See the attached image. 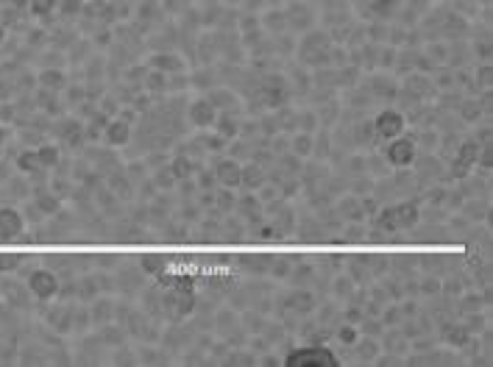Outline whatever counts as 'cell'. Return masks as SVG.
Segmentation results:
<instances>
[{
	"instance_id": "obj_1",
	"label": "cell",
	"mask_w": 493,
	"mask_h": 367,
	"mask_svg": "<svg viewBox=\"0 0 493 367\" xmlns=\"http://www.w3.org/2000/svg\"><path fill=\"white\" fill-rule=\"evenodd\" d=\"M332 34L323 31V28H310L304 31L299 48H296V56L301 61V67H329V56H332Z\"/></svg>"
},
{
	"instance_id": "obj_2",
	"label": "cell",
	"mask_w": 493,
	"mask_h": 367,
	"mask_svg": "<svg viewBox=\"0 0 493 367\" xmlns=\"http://www.w3.org/2000/svg\"><path fill=\"white\" fill-rule=\"evenodd\" d=\"M285 367H337L340 364V356L323 345V342H307L301 348H290L281 359Z\"/></svg>"
},
{
	"instance_id": "obj_3",
	"label": "cell",
	"mask_w": 493,
	"mask_h": 367,
	"mask_svg": "<svg viewBox=\"0 0 493 367\" xmlns=\"http://www.w3.org/2000/svg\"><path fill=\"white\" fill-rule=\"evenodd\" d=\"M418 217H421L418 203L404 200V203H396V206L382 209V214L376 217V229H382L385 234H401V231L418 226Z\"/></svg>"
},
{
	"instance_id": "obj_4",
	"label": "cell",
	"mask_w": 493,
	"mask_h": 367,
	"mask_svg": "<svg viewBox=\"0 0 493 367\" xmlns=\"http://www.w3.org/2000/svg\"><path fill=\"white\" fill-rule=\"evenodd\" d=\"M290 84L281 72H268V76L259 78V98L265 109H285L290 101Z\"/></svg>"
},
{
	"instance_id": "obj_5",
	"label": "cell",
	"mask_w": 493,
	"mask_h": 367,
	"mask_svg": "<svg viewBox=\"0 0 493 367\" xmlns=\"http://www.w3.org/2000/svg\"><path fill=\"white\" fill-rule=\"evenodd\" d=\"M281 12H285V20H288V31H310L315 28L318 23V9L310 0H288V3H281Z\"/></svg>"
},
{
	"instance_id": "obj_6",
	"label": "cell",
	"mask_w": 493,
	"mask_h": 367,
	"mask_svg": "<svg viewBox=\"0 0 493 367\" xmlns=\"http://www.w3.org/2000/svg\"><path fill=\"white\" fill-rule=\"evenodd\" d=\"M382 156H385V162H388L390 167L401 170V167H410V165H415L418 148H415V142H412V136H410V134H401V136H396V139L385 142V151H382Z\"/></svg>"
},
{
	"instance_id": "obj_7",
	"label": "cell",
	"mask_w": 493,
	"mask_h": 367,
	"mask_svg": "<svg viewBox=\"0 0 493 367\" xmlns=\"http://www.w3.org/2000/svg\"><path fill=\"white\" fill-rule=\"evenodd\" d=\"M371 125H374L376 142H390V139H396V136L404 134V128H407V114H404L401 109H382V112L371 120Z\"/></svg>"
},
{
	"instance_id": "obj_8",
	"label": "cell",
	"mask_w": 493,
	"mask_h": 367,
	"mask_svg": "<svg viewBox=\"0 0 493 367\" xmlns=\"http://www.w3.org/2000/svg\"><path fill=\"white\" fill-rule=\"evenodd\" d=\"M114 281H117V292L125 295V298H134V295H139V292L145 289V273H143L139 264L137 267L134 264H117Z\"/></svg>"
},
{
	"instance_id": "obj_9",
	"label": "cell",
	"mask_w": 493,
	"mask_h": 367,
	"mask_svg": "<svg viewBox=\"0 0 493 367\" xmlns=\"http://www.w3.org/2000/svg\"><path fill=\"white\" fill-rule=\"evenodd\" d=\"M28 292L37 298V301H50V298H56L59 295V278H56V273L53 270H34L31 275H28Z\"/></svg>"
},
{
	"instance_id": "obj_10",
	"label": "cell",
	"mask_w": 493,
	"mask_h": 367,
	"mask_svg": "<svg viewBox=\"0 0 493 367\" xmlns=\"http://www.w3.org/2000/svg\"><path fill=\"white\" fill-rule=\"evenodd\" d=\"M187 120H190L192 128L209 131V128L215 125V120H218V109L206 101V95H201V98H195V101L187 103Z\"/></svg>"
},
{
	"instance_id": "obj_11",
	"label": "cell",
	"mask_w": 493,
	"mask_h": 367,
	"mask_svg": "<svg viewBox=\"0 0 493 367\" xmlns=\"http://www.w3.org/2000/svg\"><path fill=\"white\" fill-rule=\"evenodd\" d=\"M345 350H351V359H348V361H360V364H374L376 356L382 353L379 337H365V334H360L357 342L351 345V348H345Z\"/></svg>"
},
{
	"instance_id": "obj_12",
	"label": "cell",
	"mask_w": 493,
	"mask_h": 367,
	"mask_svg": "<svg viewBox=\"0 0 493 367\" xmlns=\"http://www.w3.org/2000/svg\"><path fill=\"white\" fill-rule=\"evenodd\" d=\"M26 229V220L17 209L6 206V209H0V242H12L23 234Z\"/></svg>"
},
{
	"instance_id": "obj_13",
	"label": "cell",
	"mask_w": 493,
	"mask_h": 367,
	"mask_svg": "<svg viewBox=\"0 0 493 367\" xmlns=\"http://www.w3.org/2000/svg\"><path fill=\"white\" fill-rule=\"evenodd\" d=\"M212 170H215V178H218V184H221V187H226V189L240 187V178H243V165H240L237 159L226 156V159H221Z\"/></svg>"
},
{
	"instance_id": "obj_14",
	"label": "cell",
	"mask_w": 493,
	"mask_h": 367,
	"mask_svg": "<svg viewBox=\"0 0 493 367\" xmlns=\"http://www.w3.org/2000/svg\"><path fill=\"white\" fill-rule=\"evenodd\" d=\"M148 64H151V70H159V72H165V76H173V72H184L187 70L184 59L176 50H157L148 59Z\"/></svg>"
},
{
	"instance_id": "obj_15",
	"label": "cell",
	"mask_w": 493,
	"mask_h": 367,
	"mask_svg": "<svg viewBox=\"0 0 493 367\" xmlns=\"http://www.w3.org/2000/svg\"><path fill=\"white\" fill-rule=\"evenodd\" d=\"M206 101L212 103L218 112H237L240 109V98L232 87H212V90H206Z\"/></svg>"
},
{
	"instance_id": "obj_16",
	"label": "cell",
	"mask_w": 493,
	"mask_h": 367,
	"mask_svg": "<svg viewBox=\"0 0 493 367\" xmlns=\"http://www.w3.org/2000/svg\"><path fill=\"white\" fill-rule=\"evenodd\" d=\"M379 348H382V353L404 356V353H410V337H407L401 328L382 331V334H379Z\"/></svg>"
},
{
	"instance_id": "obj_17",
	"label": "cell",
	"mask_w": 493,
	"mask_h": 367,
	"mask_svg": "<svg viewBox=\"0 0 493 367\" xmlns=\"http://www.w3.org/2000/svg\"><path fill=\"white\" fill-rule=\"evenodd\" d=\"M234 209L240 211V214H245L243 220H248V226H259L262 220H265V203L256 198V195H245V198H237V203H234Z\"/></svg>"
},
{
	"instance_id": "obj_18",
	"label": "cell",
	"mask_w": 493,
	"mask_h": 367,
	"mask_svg": "<svg viewBox=\"0 0 493 367\" xmlns=\"http://www.w3.org/2000/svg\"><path fill=\"white\" fill-rule=\"evenodd\" d=\"M131 128H134V125H128L125 120L114 117V120H109V123H106L103 139H106L109 145H114V148H125V145L131 142V136H134V131H131Z\"/></svg>"
},
{
	"instance_id": "obj_19",
	"label": "cell",
	"mask_w": 493,
	"mask_h": 367,
	"mask_svg": "<svg viewBox=\"0 0 493 367\" xmlns=\"http://www.w3.org/2000/svg\"><path fill=\"white\" fill-rule=\"evenodd\" d=\"M259 25L265 34L270 36H279L288 31V20H285V12H281V6H268L262 14H259Z\"/></svg>"
},
{
	"instance_id": "obj_20",
	"label": "cell",
	"mask_w": 493,
	"mask_h": 367,
	"mask_svg": "<svg viewBox=\"0 0 493 367\" xmlns=\"http://www.w3.org/2000/svg\"><path fill=\"white\" fill-rule=\"evenodd\" d=\"M212 326L218 328V334H221L223 339H232V337L245 334V331H243V326H240V317H237L232 309H221V312H215Z\"/></svg>"
},
{
	"instance_id": "obj_21",
	"label": "cell",
	"mask_w": 493,
	"mask_h": 367,
	"mask_svg": "<svg viewBox=\"0 0 493 367\" xmlns=\"http://www.w3.org/2000/svg\"><path fill=\"white\" fill-rule=\"evenodd\" d=\"M112 320H114V301L98 295V298L92 301V306H90V323H95V326L101 328V326H106V323H112Z\"/></svg>"
},
{
	"instance_id": "obj_22",
	"label": "cell",
	"mask_w": 493,
	"mask_h": 367,
	"mask_svg": "<svg viewBox=\"0 0 493 367\" xmlns=\"http://www.w3.org/2000/svg\"><path fill=\"white\" fill-rule=\"evenodd\" d=\"M215 134H221L226 142L229 139H234V136H240V117H237V112H218V120H215Z\"/></svg>"
},
{
	"instance_id": "obj_23",
	"label": "cell",
	"mask_w": 493,
	"mask_h": 367,
	"mask_svg": "<svg viewBox=\"0 0 493 367\" xmlns=\"http://www.w3.org/2000/svg\"><path fill=\"white\" fill-rule=\"evenodd\" d=\"M290 151H293L296 159H310V156H315V134L299 131V134L290 139Z\"/></svg>"
},
{
	"instance_id": "obj_24",
	"label": "cell",
	"mask_w": 493,
	"mask_h": 367,
	"mask_svg": "<svg viewBox=\"0 0 493 367\" xmlns=\"http://www.w3.org/2000/svg\"><path fill=\"white\" fill-rule=\"evenodd\" d=\"M281 304H285V309L301 312V315L315 309V298H312V292H307V289H293V295H288Z\"/></svg>"
},
{
	"instance_id": "obj_25",
	"label": "cell",
	"mask_w": 493,
	"mask_h": 367,
	"mask_svg": "<svg viewBox=\"0 0 493 367\" xmlns=\"http://www.w3.org/2000/svg\"><path fill=\"white\" fill-rule=\"evenodd\" d=\"M125 339H128V331H125V326H117V323H106V326H101V342L109 348H120V345H125Z\"/></svg>"
},
{
	"instance_id": "obj_26",
	"label": "cell",
	"mask_w": 493,
	"mask_h": 367,
	"mask_svg": "<svg viewBox=\"0 0 493 367\" xmlns=\"http://www.w3.org/2000/svg\"><path fill=\"white\" fill-rule=\"evenodd\" d=\"M401 0H371V12L376 20H390L401 14Z\"/></svg>"
},
{
	"instance_id": "obj_27",
	"label": "cell",
	"mask_w": 493,
	"mask_h": 367,
	"mask_svg": "<svg viewBox=\"0 0 493 367\" xmlns=\"http://www.w3.org/2000/svg\"><path fill=\"white\" fill-rule=\"evenodd\" d=\"M137 264L143 267L145 275H162V273L168 270V259H165L162 253H145V256H139Z\"/></svg>"
},
{
	"instance_id": "obj_28",
	"label": "cell",
	"mask_w": 493,
	"mask_h": 367,
	"mask_svg": "<svg viewBox=\"0 0 493 367\" xmlns=\"http://www.w3.org/2000/svg\"><path fill=\"white\" fill-rule=\"evenodd\" d=\"M337 211L348 220V223H351V220H357V223H360V220L365 217V214H363V203H360V198H357V195L343 198V200L337 203Z\"/></svg>"
},
{
	"instance_id": "obj_29",
	"label": "cell",
	"mask_w": 493,
	"mask_h": 367,
	"mask_svg": "<svg viewBox=\"0 0 493 367\" xmlns=\"http://www.w3.org/2000/svg\"><path fill=\"white\" fill-rule=\"evenodd\" d=\"M354 289H357V284L351 281L348 275H337V278L332 281V298H334V301H351Z\"/></svg>"
},
{
	"instance_id": "obj_30",
	"label": "cell",
	"mask_w": 493,
	"mask_h": 367,
	"mask_svg": "<svg viewBox=\"0 0 493 367\" xmlns=\"http://www.w3.org/2000/svg\"><path fill=\"white\" fill-rule=\"evenodd\" d=\"M137 361H143V364H170L173 359L168 356V350L165 348H148V345H143L139 348V353H137Z\"/></svg>"
},
{
	"instance_id": "obj_31",
	"label": "cell",
	"mask_w": 493,
	"mask_h": 367,
	"mask_svg": "<svg viewBox=\"0 0 493 367\" xmlns=\"http://www.w3.org/2000/svg\"><path fill=\"white\" fill-rule=\"evenodd\" d=\"M332 337H334L343 348H351V345L357 342V337H360V328H357L354 323H343V326L332 328Z\"/></svg>"
},
{
	"instance_id": "obj_32",
	"label": "cell",
	"mask_w": 493,
	"mask_h": 367,
	"mask_svg": "<svg viewBox=\"0 0 493 367\" xmlns=\"http://www.w3.org/2000/svg\"><path fill=\"white\" fill-rule=\"evenodd\" d=\"M368 237V229L365 226H357V220H351V223L343 229V234L337 237L340 242H351V245H363Z\"/></svg>"
},
{
	"instance_id": "obj_33",
	"label": "cell",
	"mask_w": 493,
	"mask_h": 367,
	"mask_svg": "<svg viewBox=\"0 0 493 367\" xmlns=\"http://www.w3.org/2000/svg\"><path fill=\"white\" fill-rule=\"evenodd\" d=\"M446 331H443V339L449 342V345H454V348H465L468 342H471V334H468V328L465 326H443Z\"/></svg>"
},
{
	"instance_id": "obj_34",
	"label": "cell",
	"mask_w": 493,
	"mask_h": 367,
	"mask_svg": "<svg viewBox=\"0 0 493 367\" xmlns=\"http://www.w3.org/2000/svg\"><path fill=\"white\" fill-rule=\"evenodd\" d=\"M410 136L415 142L418 154H421V148H424V154H432L438 148V134H432V131H418V134H410Z\"/></svg>"
},
{
	"instance_id": "obj_35",
	"label": "cell",
	"mask_w": 493,
	"mask_h": 367,
	"mask_svg": "<svg viewBox=\"0 0 493 367\" xmlns=\"http://www.w3.org/2000/svg\"><path fill=\"white\" fill-rule=\"evenodd\" d=\"M412 237H415L412 242H443L449 237V231H443L441 226H427L424 231H415Z\"/></svg>"
},
{
	"instance_id": "obj_36",
	"label": "cell",
	"mask_w": 493,
	"mask_h": 367,
	"mask_svg": "<svg viewBox=\"0 0 493 367\" xmlns=\"http://www.w3.org/2000/svg\"><path fill=\"white\" fill-rule=\"evenodd\" d=\"M265 181V170L259 165H248L243 167V178H240V187H259Z\"/></svg>"
},
{
	"instance_id": "obj_37",
	"label": "cell",
	"mask_w": 493,
	"mask_h": 367,
	"mask_svg": "<svg viewBox=\"0 0 493 367\" xmlns=\"http://www.w3.org/2000/svg\"><path fill=\"white\" fill-rule=\"evenodd\" d=\"M360 334H365V337H379L382 331H385V323H382V317H374V315H365L363 320H360Z\"/></svg>"
},
{
	"instance_id": "obj_38",
	"label": "cell",
	"mask_w": 493,
	"mask_h": 367,
	"mask_svg": "<svg viewBox=\"0 0 493 367\" xmlns=\"http://www.w3.org/2000/svg\"><path fill=\"white\" fill-rule=\"evenodd\" d=\"M268 273L276 275V278H290V273H293V259H288V256L270 259V270H268Z\"/></svg>"
},
{
	"instance_id": "obj_39",
	"label": "cell",
	"mask_w": 493,
	"mask_h": 367,
	"mask_svg": "<svg viewBox=\"0 0 493 367\" xmlns=\"http://www.w3.org/2000/svg\"><path fill=\"white\" fill-rule=\"evenodd\" d=\"M76 292H79V298H81V301H95V298L101 295V289H98V281H95V278H81V284L76 286Z\"/></svg>"
},
{
	"instance_id": "obj_40",
	"label": "cell",
	"mask_w": 493,
	"mask_h": 367,
	"mask_svg": "<svg viewBox=\"0 0 493 367\" xmlns=\"http://www.w3.org/2000/svg\"><path fill=\"white\" fill-rule=\"evenodd\" d=\"M371 142H376V134H374V125L371 123H360V125H354V145H371Z\"/></svg>"
},
{
	"instance_id": "obj_41",
	"label": "cell",
	"mask_w": 493,
	"mask_h": 367,
	"mask_svg": "<svg viewBox=\"0 0 493 367\" xmlns=\"http://www.w3.org/2000/svg\"><path fill=\"white\" fill-rule=\"evenodd\" d=\"M460 114H463V120L476 123V117H479V114H485V106H482V101H463Z\"/></svg>"
},
{
	"instance_id": "obj_42",
	"label": "cell",
	"mask_w": 493,
	"mask_h": 367,
	"mask_svg": "<svg viewBox=\"0 0 493 367\" xmlns=\"http://www.w3.org/2000/svg\"><path fill=\"white\" fill-rule=\"evenodd\" d=\"M463 214H468L471 220H485V214H487V200L482 198V200H468L465 206H463Z\"/></svg>"
},
{
	"instance_id": "obj_43",
	"label": "cell",
	"mask_w": 493,
	"mask_h": 367,
	"mask_svg": "<svg viewBox=\"0 0 493 367\" xmlns=\"http://www.w3.org/2000/svg\"><path fill=\"white\" fill-rule=\"evenodd\" d=\"M418 292L421 295H441L443 292V286H441V281H438V275H427V278H421V286H418Z\"/></svg>"
},
{
	"instance_id": "obj_44",
	"label": "cell",
	"mask_w": 493,
	"mask_h": 367,
	"mask_svg": "<svg viewBox=\"0 0 493 367\" xmlns=\"http://www.w3.org/2000/svg\"><path fill=\"white\" fill-rule=\"evenodd\" d=\"M490 81H493L490 64H487V61H482V64H479V70H476V87H479L482 92H487V90H490Z\"/></svg>"
},
{
	"instance_id": "obj_45",
	"label": "cell",
	"mask_w": 493,
	"mask_h": 367,
	"mask_svg": "<svg viewBox=\"0 0 493 367\" xmlns=\"http://www.w3.org/2000/svg\"><path fill=\"white\" fill-rule=\"evenodd\" d=\"M95 281H98L101 295H112V292H117V281H114V275H109V273H98Z\"/></svg>"
},
{
	"instance_id": "obj_46",
	"label": "cell",
	"mask_w": 493,
	"mask_h": 367,
	"mask_svg": "<svg viewBox=\"0 0 493 367\" xmlns=\"http://www.w3.org/2000/svg\"><path fill=\"white\" fill-rule=\"evenodd\" d=\"M215 203H218V209H221V211H234V203H237V198H234V192H232V189H226V187H223V189L218 192Z\"/></svg>"
},
{
	"instance_id": "obj_47",
	"label": "cell",
	"mask_w": 493,
	"mask_h": 367,
	"mask_svg": "<svg viewBox=\"0 0 493 367\" xmlns=\"http://www.w3.org/2000/svg\"><path fill=\"white\" fill-rule=\"evenodd\" d=\"M218 184V178H215V170H201V176H198V181H195V187L201 189V192H212V187Z\"/></svg>"
},
{
	"instance_id": "obj_48",
	"label": "cell",
	"mask_w": 493,
	"mask_h": 367,
	"mask_svg": "<svg viewBox=\"0 0 493 367\" xmlns=\"http://www.w3.org/2000/svg\"><path fill=\"white\" fill-rule=\"evenodd\" d=\"M117 353H112V364H137V353L128 350V348H114Z\"/></svg>"
},
{
	"instance_id": "obj_49",
	"label": "cell",
	"mask_w": 493,
	"mask_h": 367,
	"mask_svg": "<svg viewBox=\"0 0 493 367\" xmlns=\"http://www.w3.org/2000/svg\"><path fill=\"white\" fill-rule=\"evenodd\" d=\"M268 9V0H243L240 12H251V14H262Z\"/></svg>"
},
{
	"instance_id": "obj_50",
	"label": "cell",
	"mask_w": 493,
	"mask_h": 367,
	"mask_svg": "<svg viewBox=\"0 0 493 367\" xmlns=\"http://www.w3.org/2000/svg\"><path fill=\"white\" fill-rule=\"evenodd\" d=\"M37 156H39V165L45 167H50V165H56V159H59V154H56V148H39L37 151Z\"/></svg>"
},
{
	"instance_id": "obj_51",
	"label": "cell",
	"mask_w": 493,
	"mask_h": 367,
	"mask_svg": "<svg viewBox=\"0 0 493 367\" xmlns=\"http://www.w3.org/2000/svg\"><path fill=\"white\" fill-rule=\"evenodd\" d=\"M53 6H56V0H34V12H37V14H42V12L50 14Z\"/></svg>"
},
{
	"instance_id": "obj_52",
	"label": "cell",
	"mask_w": 493,
	"mask_h": 367,
	"mask_svg": "<svg viewBox=\"0 0 493 367\" xmlns=\"http://www.w3.org/2000/svg\"><path fill=\"white\" fill-rule=\"evenodd\" d=\"M48 81V87H61V81H64V76L61 72H45L42 76V84Z\"/></svg>"
},
{
	"instance_id": "obj_53",
	"label": "cell",
	"mask_w": 493,
	"mask_h": 367,
	"mask_svg": "<svg viewBox=\"0 0 493 367\" xmlns=\"http://www.w3.org/2000/svg\"><path fill=\"white\" fill-rule=\"evenodd\" d=\"M17 264H20V259H17V256H6V253L0 256V270H14Z\"/></svg>"
},
{
	"instance_id": "obj_54",
	"label": "cell",
	"mask_w": 493,
	"mask_h": 367,
	"mask_svg": "<svg viewBox=\"0 0 493 367\" xmlns=\"http://www.w3.org/2000/svg\"><path fill=\"white\" fill-rule=\"evenodd\" d=\"M117 262H120V259H117L114 253H112V256H98V264H101L103 270H109V267H112V270H117Z\"/></svg>"
},
{
	"instance_id": "obj_55",
	"label": "cell",
	"mask_w": 493,
	"mask_h": 367,
	"mask_svg": "<svg viewBox=\"0 0 493 367\" xmlns=\"http://www.w3.org/2000/svg\"><path fill=\"white\" fill-rule=\"evenodd\" d=\"M332 315H337V309H334L332 304H326V309H321V312H318V320H321V323H326Z\"/></svg>"
},
{
	"instance_id": "obj_56",
	"label": "cell",
	"mask_w": 493,
	"mask_h": 367,
	"mask_svg": "<svg viewBox=\"0 0 493 367\" xmlns=\"http://www.w3.org/2000/svg\"><path fill=\"white\" fill-rule=\"evenodd\" d=\"M221 3H223V6H229V9H234V6H240V3H243V0H221Z\"/></svg>"
},
{
	"instance_id": "obj_57",
	"label": "cell",
	"mask_w": 493,
	"mask_h": 367,
	"mask_svg": "<svg viewBox=\"0 0 493 367\" xmlns=\"http://www.w3.org/2000/svg\"><path fill=\"white\" fill-rule=\"evenodd\" d=\"M474 3H476V6H482V9H487V6H490V0H474Z\"/></svg>"
},
{
	"instance_id": "obj_58",
	"label": "cell",
	"mask_w": 493,
	"mask_h": 367,
	"mask_svg": "<svg viewBox=\"0 0 493 367\" xmlns=\"http://www.w3.org/2000/svg\"><path fill=\"white\" fill-rule=\"evenodd\" d=\"M0 154H3V134H0Z\"/></svg>"
},
{
	"instance_id": "obj_59",
	"label": "cell",
	"mask_w": 493,
	"mask_h": 367,
	"mask_svg": "<svg viewBox=\"0 0 493 367\" xmlns=\"http://www.w3.org/2000/svg\"><path fill=\"white\" fill-rule=\"evenodd\" d=\"M310 3H323V0H310Z\"/></svg>"
}]
</instances>
